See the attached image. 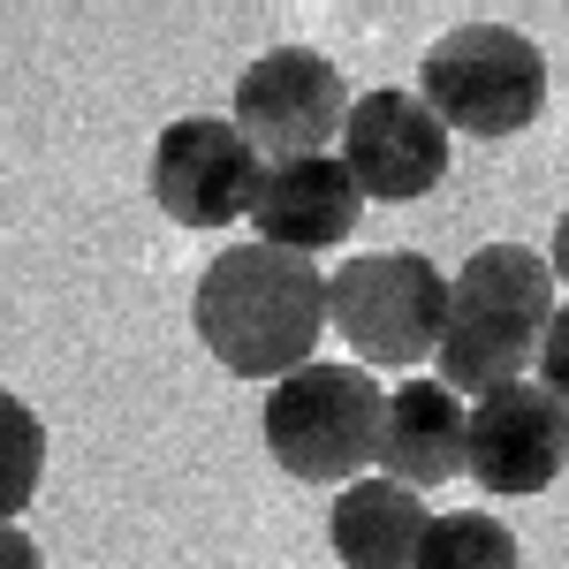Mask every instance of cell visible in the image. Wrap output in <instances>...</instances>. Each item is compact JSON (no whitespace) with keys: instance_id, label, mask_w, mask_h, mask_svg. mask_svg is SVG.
Here are the masks:
<instances>
[{"instance_id":"8992f818","label":"cell","mask_w":569,"mask_h":569,"mask_svg":"<svg viewBox=\"0 0 569 569\" xmlns=\"http://www.w3.org/2000/svg\"><path fill=\"white\" fill-rule=\"evenodd\" d=\"M350 84L327 53L311 46H273L259 53L243 77H236V130L251 137L259 160H311L327 144H342V122H350Z\"/></svg>"},{"instance_id":"9a60e30c","label":"cell","mask_w":569,"mask_h":569,"mask_svg":"<svg viewBox=\"0 0 569 569\" xmlns=\"http://www.w3.org/2000/svg\"><path fill=\"white\" fill-rule=\"evenodd\" d=\"M539 388L569 410V305L555 311V327H547V342H539Z\"/></svg>"},{"instance_id":"8fae6325","label":"cell","mask_w":569,"mask_h":569,"mask_svg":"<svg viewBox=\"0 0 569 569\" xmlns=\"http://www.w3.org/2000/svg\"><path fill=\"white\" fill-rule=\"evenodd\" d=\"M463 456H471V402L440 380H402L380 410V479L410 486V493H433V486L463 479Z\"/></svg>"},{"instance_id":"277c9868","label":"cell","mask_w":569,"mask_h":569,"mask_svg":"<svg viewBox=\"0 0 569 569\" xmlns=\"http://www.w3.org/2000/svg\"><path fill=\"white\" fill-rule=\"evenodd\" d=\"M327 327L365 372H418L448 327V273L426 251H357L342 273H327Z\"/></svg>"},{"instance_id":"7a4b0ae2","label":"cell","mask_w":569,"mask_h":569,"mask_svg":"<svg viewBox=\"0 0 569 569\" xmlns=\"http://www.w3.org/2000/svg\"><path fill=\"white\" fill-rule=\"evenodd\" d=\"M555 289H562L555 266L531 243H479L448 273V327H440L433 350V380L456 395L517 388L539 365V342L562 311Z\"/></svg>"},{"instance_id":"3957f363","label":"cell","mask_w":569,"mask_h":569,"mask_svg":"<svg viewBox=\"0 0 569 569\" xmlns=\"http://www.w3.org/2000/svg\"><path fill=\"white\" fill-rule=\"evenodd\" d=\"M380 410L388 395L372 388L365 365H319L266 388V456L305 486H357V471L380 456Z\"/></svg>"},{"instance_id":"52a82bcc","label":"cell","mask_w":569,"mask_h":569,"mask_svg":"<svg viewBox=\"0 0 569 569\" xmlns=\"http://www.w3.org/2000/svg\"><path fill=\"white\" fill-rule=\"evenodd\" d=\"M266 160L228 114H182L152 144V198L176 228H228L251 220Z\"/></svg>"},{"instance_id":"e0dca14e","label":"cell","mask_w":569,"mask_h":569,"mask_svg":"<svg viewBox=\"0 0 569 569\" xmlns=\"http://www.w3.org/2000/svg\"><path fill=\"white\" fill-rule=\"evenodd\" d=\"M547 266H555V281L569 289V213L555 220V243H547Z\"/></svg>"},{"instance_id":"2e32d148","label":"cell","mask_w":569,"mask_h":569,"mask_svg":"<svg viewBox=\"0 0 569 569\" xmlns=\"http://www.w3.org/2000/svg\"><path fill=\"white\" fill-rule=\"evenodd\" d=\"M0 569H46L39 539H31L23 525H0Z\"/></svg>"},{"instance_id":"5b68a950","label":"cell","mask_w":569,"mask_h":569,"mask_svg":"<svg viewBox=\"0 0 569 569\" xmlns=\"http://www.w3.org/2000/svg\"><path fill=\"white\" fill-rule=\"evenodd\" d=\"M418 99L440 114V130L486 137V144L517 137L547 107V53L509 23H456L418 69Z\"/></svg>"},{"instance_id":"4fadbf2b","label":"cell","mask_w":569,"mask_h":569,"mask_svg":"<svg viewBox=\"0 0 569 569\" xmlns=\"http://www.w3.org/2000/svg\"><path fill=\"white\" fill-rule=\"evenodd\" d=\"M418 569H525V547L501 517L456 509V517H433L426 547H418Z\"/></svg>"},{"instance_id":"ba28073f","label":"cell","mask_w":569,"mask_h":569,"mask_svg":"<svg viewBox=\"0 0 569 569\" xmlns=\"http://www.w3.org/2000/svg\"><path fill=\"white\" fill-rule=\"evenodd\" d=\"M342 168H350L357 198H380V206H410V198H426L440 190L448 176V130H440V114L418 99V91H365L350 107V122H342V152H335Z\"/></svg>"},{"instance_id":"7c38bea8","label":"cell","mask_w":569,"mask_h":569,"mask_svg":"<svg viewBox=\"0 0 569 569\" xmlns=\"http://www.w3.org/2000/svg\"><path fill=\"white\" fill-rule=\"evenodd\" d=\"M426 531H433L426 493H410L395 479H357L327 509V547L342 569H418Z\"/></svg>"},{"instance_id":"5bb4252c","label":"cell","mask_w":569,"mask_h":569,"mask_svg":"<svg viewBox=\"0 0 569 569\" xmlns=\"http://www.w3.org/2000/svg\"><path fill=\"white\" fill-rule=\"evenodd\" d=\"M39 479H46V426L23 395L0 388V525H16L31 509Z\"/></svg>"},{"instance_id":"30bf717a","label":"cell","mask_w":569,"mask_h":569,"mask_svg":"<svg viewBox=\"0 0 569 569\" xmlns=\"http://www.w3.org/2000/svg\"><path fill=\"white\" fill-rule=\"evenodd\" d=\"M357 182L335 152H311V160H266L259 198H251V228L273 251H297V259H319L335 251L357 228Z\"/></svg>"},{"instance_id":"6da1fadb","label":"cell","mask_w":569,"mask_h":569,"mask_svg":"<svg viewBox=\"0 0 569 569\" xmlns=\"http://www.w3.org/2000/svg\"><path fill=\"white\" fill-rule=\"evenodd\" d=\"M190 319L220 372L281 388L289 372L311 365L319 335H327V273L273 243H236L198 273Z\"/></svg>"},{"instance_id":"9c48e42d","label":"cell","mask_w":569,"mask_h":569,"mask_svg":"<svg viewBox=\"0 0 569 569\" xmlns=\"http://www.w3.org/2000/svg\"><path fill=\"white\" fill-rule=\"evenodd\" d=\"M569 463V410L539 380L517 388H493L471 402V456H463V479H479L493 501H525L547 493Z\"/></svg>"}]
</instances>
